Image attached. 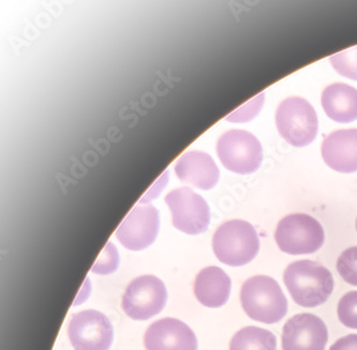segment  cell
<instances>
[{
    "label": "cell",
    "instance_id": "cell-19",
    "mask_svg": "<svg viewBox=\"0 0 357 350\" xmlns=\"http://www.w3.org/2000/svg\"><path fill=\"white\" fill-rule=\"evenodd\" d=\"M339 276L347 283L357 286V246L347 248L337 260Z\"/></svg>",
    "mask_w": 357,
    "mask_h": 350
},
{
    "label": "cell",
    "instance_id": "cell-9",
    "mask_svg": "<svg viewBox=\"0 0 357 350\" xmlns=\"http://www.w3.org/2000/svg\"><path fill=\"white\" fill-rule=\"evenodd\" d=\"M68 335L75 350H109L113 342V326L105 314L87 310L73 316Z\"/></svg>",
    "mask_w": 357,
    "mask_h": 350
},
{
    "label": "cell",
    "instance_id": "cell-20",
    "mask_svg": "<svg viewBox=\"0 0 357 350\" xmlns=\"http://www.w3.org/2000/svg\"><path fill=\"white\" fill-rule=\"evenodd\" d=\"M339 320L346 327L357 329V292H350L341 298L338 303Z\"/></svg>",
    "mask_w": 357,
    "mask_h": 350
},
{
    "label": "cell",
    "instance_id": "cell-16",
    "mask_svg": "<svg viewBox=\"0 0 357 350\" xmlns=\"http://www.w3.org/2000/svg\"><path fill=\"white\" fill-rule=\"evenodd\" d=\"M322 106L327 116L336 122L348 123L357 119V90L347 83H333L322 93Z\"/></svg>",
    "mask_w": 357,
    "mask_h": 350
},
{
    "label": "cell",
    "instance_id": "cell-13",
    "mask_svg": "<svg viewBox=\"0 0 357 350\" xmlns=\"http://www.w3.org/2000/svg\"><path fill=\"white\" fill-rule=\"evenodd\" d=\"M322 157L336 172H357V129L335 131L327 135L322 144Z\"/></svg>",
    "mask_w": 357,
    "mask_h": 350
},
{
    "label": "cell",
    "instance_id": "cell-4",
    "mask_svg": "<svg viewBox=\"0 0 357 350\" xmlns=\"http://www.w3.org/2000/svg\"><path fill=\"white\" fill-rule=\"evenodd\" d=\"M276 125L285 142L294 147L311 144L318 134L319 121L316 111L303 97H288L279 104Z\"/></svg>",
    "mask_w": 357,
    "mask_h": 350
},
{
    "label": "cell",
    "instance_id": "cell-6",
    "mask_svg": "<svg viewBox=\"0 0 357 350\" xmlns=\"http://www.w3.org/2000/svg\"><path fill=\"white\" fill-rule=\"evenodd\" d=\"M217 154L225 168L236 174H252L262 163L263 151L259 139L244 130H231L221 135Z\"/></svg>",
    "mask_w": 357,
    "mask_h": 350
},
{
    "label": "cell",
    "instance_id": "cell-15",
    "mask_svg": "<svg viewBox=\"0 0 357 350\" xmlns=\"http://www.w3.org/2000/svg\"><path fill=\"white\" fill-rule=\"evenodd\" d=\"M231 292V278L219 267L204 268L195 278V295L207 308H220Z\"/></svg>",
    "mask_w": 357,
    "mask_h": 350
},
{
    "label": "cell",
    "instance_id": "cell-21",
    "mask_svg": "<svg viewBox=\"0 0 357 350\" xmlns=\"http://www.w3.org/2000/svg\"><path fill=\"white\" fill-rule=\"evenodd\" d=\"M119 264V252H117L115 246L111 242H109L107 246H105V250H102L100 257L98 258L97 262H96L91 271L93 273L98 274L112 273V272L117 269Z\"/></svg>",
    "mask_w": 357,
    "mask_h": 350
},
{
    "label": "cell",
    "instance_id": "cell-10",
    "mask_svg": "<svg viewBox=\"0 0 357 350\" xmlns=\"http://www.w3.org/2000/svg\"><path fill=\"white\" fill-rule=\"evenodd\" d=\"M159 212L153 205H139L128 214L116 232L117 239L128 250H141L158 236Z\"/></svg>",
    "mask_w": 357,
    "mask_h": 350
},
{
    "label": "cell",
    "instance_id": "cell-8",
    "mask_svg": "<svg viewBox=\"0 0 357 350\" xmlns=\"http://www.w3.org/2000/svg\"><path fill=\"white\" fill-rule=\"evenodd\" d=\"M165 202L172 212L173 225L188 234L204 232L211 222V212L206 200L190 188L171 191Z\"/></svg>",
    "mask_w": 357,
    "mask_h": 350
},
{
    "label": "cell",
    "instance_id": "cell-3",
    "mask_svg": "<svg viewBox=\"0 0 357 350\" xmlns=\"http://www.w3.org/2000/svg\"><path fill=\"white\" fill-rule=\"evenodd\" d=\"M213 248L222 264L241 267L258 255L260 239L250 223L243 220L227 221L213 234Z\"/></svg>",
    "mask_w": 357,
    "mask_h": 350
},
{
    "label": "cell",
    "instance_id": "cell-11",
    "mask_svg": "<svg viewBox=\"0 0 357 350\" xmlns=\"http://www.w3.org/2000/svg\"><path fill=\"white\" fill-rule=\"evenodd\" d=\"M327 341L326 326L313 314H297L283 327V350H324Z\"/></svg>",
    "mask_w": 357,
    "mask_h": 350
},
{
    "label": "cell",
    "instance_id": "cell-7",
    "mask_svg": "<svg viewBox=\"0 0 357 350\" xmlns=\"http://www.w3.org/2000/svg\"><path fill=\"white\" fill-rule=\"evenodd\" d=\"M167 299V288L160 278L139 276L128 285L121 308L133 320H147L165 309Z\"/></svg>",
    "mask_w": 357,
    "mask_h": 350
},
{
    "label": "cell",
    "instance_id": "cell-2",
    "mask_svg": "<svg viewBox=\"0 0 357 350\" xmlns=\"http://www.w3.org/2000/svg\"><path fill=\"white\" fill-rule=\"evenodd\" d=\"M241 302L251 319L267 325L278 323L288 313V300L271 276L248 278L241 286Z\"/></svg>",
    "mask_w": 357,
    "mask_h": 350
},
{
    "label": "cell",
    "instance_id": "cell-22",
    "mask_svg": "<svg viewBox=\"0 0 357 350\" xmlns=\"http://www.w3.org/2000/svg\"><path fill=\"white\" fill-rule=\"evenodd\" d=\"M330 350H357V334H349L331 346Z\"/></svg>",
    "mask_w": 357,
    "mask_h": 350
},
{
    "label": "cell",
    "instance_id": "cell-1",
    "mask_svg": "<svg viewBox=\"0 0 357 350\" xmlns=\"http://www.w3.org/2000/svg\"><path fill=\"white\" fill-rule=\"evenodd\" d=\"M283 281L298 305L316 308L325 303L334 289L332 272L312 260H297L289 264Z\"/></svg>",
    "mask_w": 357,
    "mask_h": 350
},
{
    "label": "cell",
    "instance_id": "cell-23",
    "mask_svg": "<svg viewBox=\"0 0 357 350\" xmlns=\"http://www.w3.org/2000/svg\"><path fill=\"white\" fill-rule=\"evenodd\" d=\"M356 230H357V220H356Z\"/></svg>",
    "mask_w": 357,
    "mask_h": 350
},
{
    "label": "cell",
    "instance_id": "cell-18",
    "mask_svg": "<svg viewBox=\"0 0 357 350\" xmlns=\"http://www.w3.org/2000/svg\"><path fill=\"white\" fill-rule=\"evenodd\" d=\"M330 61L339 74L357 81V47L335 54Z\"/></svg>",
    "mask_w": 357,
    "mask_h": 350
},
{
    "label": "cell",
    "instance_id": "cell-14",
    "mask_svg": "<svg viewBox=\"0 0 357 350\" xmlns=\"http://www.w3.org/2000/svg\"><path fill=\"white\" fill-rule=\"evenodd\" d=\"M175 173L179 180L202 190H211L219 180L216 163L202 151L183 153L175 165Z\"/></svg>",
    "mask_w": 357,
    "mask_h": 350
},
{
    "label": "cell",
    "instance_id": "cell-5",
    "mask_svg": "<svg viewBox=\"0 0 357 350\" xmlns=\"http://www.w3.org/2000/svg\"><path fill=\"white\" fill-rule=\"evenodd\" d=\"M320 222L305 214L285 216L277 225L275 240L282 252L290 255L313 254L324 244Z\"/></svg>",
    "mask_w": 357,
    "mask_h": 350
},
{
    "label": "cell",
    "instance_id": "cell-12",
    "mask_svg": "<svg viewBox=\"0 0 357 350\" xmlns=\"http://www.w3.org/2000/svg\"><path fill=\"white\" fill-rule=\"evenodd\" d=\"M146 350H197L192 330L181 320L163 318L149 326L144 335Z\"/></svg>",
    "mask_w": 357,
    "mask_h": 350
},
{
    "label": "cell",
    "instance_id": "cell-17",
    "mask_svg": "<svg viewBox=\"0 0 357 350\" xmlns=\"http://www.w3.org/2000/svg\"><path fill=\"white\" fill-rule=\"evenodd\" d=\"M230 350H277L276 337L262 328H243L231 340Z\"/></svg>",
    "mask_w": 357,
    "mask_h": 350
}]
</instances>
